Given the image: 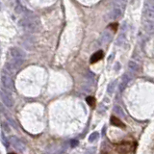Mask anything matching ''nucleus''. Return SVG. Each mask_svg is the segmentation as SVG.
<instances>
[{"mask_svg": "<svg viewBox=\"0 0 154 154\" xmlns=\"http://www.w3.org/2000/svg\"><path fill=\"white\" fill-rule=\"evenodd\" d=\"M128 67H129V70L131 71V72H138L139 69H140V67H139V64L134 61H130L128 64Z\"/></svg>", "mask_w": 154, "mask_h": 154, "instance_id": "14", "label": "nucleus"}, {"mask_svg": "<svg viewBox=\"0 0 154 154\" xmlns=\"http://www.w3.org/2000/svg\"><path fill=\"white\" fill-rule=\"evenodd\" d=\"M9 57L11 60H24L25 59V52L18 47H11L9 50Z\"/></svg>", "mask_w": 154, "mask_h": 154, "instance_id": "7", "label": "nucleus"}, {"mask_svg": "<svg viewBox=\"0 0 154 154\" xmlns=\"http://www.w3.org/2000/svg\"><path fill=\"white\" fill-rule=\"evenodd\" d=\"M111 124L114 126H117V127H121V128H124V126H125L124 125V123H123L120 118L115 117V116H113L112 118H111Z\"/></svg>", "mask_w": 154, "mask_h": 154, "instance_id": "12", "label": "nucleus"}, {"mask_svg": "<svg viewBox=\"0 0 154 154\" xmlns=\"http://www.w3.org/2000/svg\"><path fill=\"white\" fill-rule=\"evenodd\" d=\"M131 143L128 142H123L117 146V152L118 154H127L131 150Z\"/></svg>", "mask_w": 154, "mask_h": 154, "instance_id": "9", "label": "nucleus"}, {"mask_svg": "<svg viewBox=\"0 0 154 154\" xmlns=\"http://www.w3.org/2000/svg\"><path fill=\"white\" fill-rule=\"evenodd\" d=\"M102 58H103V52L102 51H97L95 54H92V56L91 57V63L95 64V63L98 62L100 59H102Z\"/></svg>", "mask_w": 154, "mask_h": 154, "instance_id": "13", "label": "nucleus"}, {"mask_svg": "<svg viewBox=\"0 0 154 154\" xmlns=\"http://www.w3.org/2000/svg\"><path fill=\"white\" fill-rule=\"evenodd\" d=\"M114 112L118 115V117H121V118H125V115L123 113V110L121 109L120 106H115L114 107Z\"/></svg>", "mask_w": 154, "mask_h": 154, "instance_id": "17", "label": "nucleus"}, {"mask_svg": "<svg viewBox=\"0 0 154 154\" xmlns=\"http://www.w3.org/2000/svg\"><path fill=\"white\" fill-rule=\"evenodd\" d=\"M24 63V60H10V61L5 64V68L4 69L6 71H8L10 74H14V73L17 72V70L19 69L21 66Z\"/></svg>", "mask_w": 154, "mask_h": 154, "instance_id": "3", "label": "nucleus"}, {"mask_svg": "<svg viewBox=\"0 0 154 154\" xmlns=\"http://www.w3.org/2000/svg\"><path fill=\"white\" fill-rule=\"evenodd\" d=\"M124 41H125V35H124V33H121L120 36H118V39H117V44L118 45H122V43L124 42Z\"/></svg>", "mask_w": 154, "mask_h": 154, "instance_id": "19", "label": "nucleus"}, {"mask_svg": "<svg viewBox=\"0 0 154 154\" xmlns=\"http://www.w3.org/2000/svg\"><path fill=\"white\" fill-rule=\"evenodd\" d=\"M39 19L34 16H29L19 21V26L26 32L29 33H35L38 32L39 29Z\"/></svg>", "mask_w": 154, "mask_h": 154, "instance_id": "1", "label": "nucleus"}, {"mask_svg": "<svg viewBox=\"0 0 154 154\" xmlns=\"http://www.w3.org/2000/svg\"><path fill=\"white\" fill-rule=\"evenodd\" d=\"M117 86H118V81H117V80H114V81H113L111 84H109V86H108V90H107L108 93H109V95H113L114 92H115Z\"/></svg>", "mask_w": 154, "mask_h": 154, "instance_id": "16", "label": "nucleus"}, {"mask_svg": "<svg viewBox=\"0 0 154 154\" xmlns=\"http://www.w3.org/2000/svg\"><path fill=\"white\" fill-rule=\"evenodd\" d=\"M132 80V75L131 73L129 72H126L123 74L122 76V80H121V85H120V87H118V90H120V92H123V90L125 89L126 87H127V85L129 84V82Z\"/></svg>", "mask_w": 154, "mask_h": 154, "instance_id": "10", "label": "nucleus"}, {"mask_svg": "<svg viewBox=\"0 0 154 154\" xmlns=\"http://www.w3.org/2000/svg\"><path fill=\"white\" fill-rule=\"evenodd\" d=\"M110 39H111V35H110L108 32H104V33L101 35L100 42L102 44H105V43H107V42H109Z\"/></svg>", "mask_w": 154, "mask_h": 154, "instance_id": "15", "label": "nucleus"}, {"mask_svg": "<svg viewBox=\"0 0 154 154\" xmlns=\"http://www.w3.org/2000/svg\"><path fill=\"white\" fill-rule=\"evenodd\" d=\"M1 82H2L3 86L6 89H8L10 91L14 90V81H13V78H12L11 74L8 71H6L5 69H3L2 72H1Z\"/></svg>", "mask_w": 154, "mask_h": 154, "instance_id": "4", "label": "nucleus"}, {"mask_svg": "<svg viewBox=\"0 0 154 154\" xmlns=\"http://www.w3.org/2000/svg\"><path fill=\"white\" fill-rule=\"evenodd\" d=\"M1 138H2V142H3V143L5 145V146H8L9 143H8V142H7V139H6L5 136H4V133H1Z\"/></svg>", "mask_w": 154, "mask_h": 154, "instance_id": "23", "label": "nucleus"}, {"mask_svg": "<svg viewBox=\"0 0 154 154\" xmlns=\"http://www.w3.org/2000/svg\"><path fill=\"white\" fill-rule=\"evenodd\" d=\"M0 96L2 99V102L5 104L7 107H12L14 105V98L9 92H6L5 90L1 89L0 90Z\"/></svg>", "mask_w": 154, "mask_h": 154, "instance_id": "8", "label": "nucleus"}, {"mask_svg": "<svg viewBox=\"0 0 154 154\" xmlns=\"http://www.w3.org/2000/svg\"><path fill=\"white\" fill-rule=\"evenodd\" d=\"M10 154H14V153H10Z\"/></svg>", "mask_w": 154, "mask_h": 154, "instance_id": "26", "label": "nucleus"}, {"mask_svg": "<svg viewBox=\"0 0 154 154\" xmlns=\"http://www.w3.org/2000/svg\"><path fill=\"white\" fill-rule=\"evenodd\" d=\"M77 145H78V141H76V140L70 141V146H71V147H75Z\"/></svg>", "mask_w": 154, "mask_h": 154, "instance_id": "24", "label": "nucleus"}, {"mask_svg": "<svg viewBox=\"0 0 154 154\" xmlns=\"http://www.w3.org/2000/svg\"><path fill=\"white\" fill-rule=\"evenodd\" d=\"M145 17L146 20L154 21V0H146L145 5Z\"/></svg>", "mask_w": 154, "mask_h": 154, "instance_id": "5", "label": "nucleus"}, {"mask_svg": "<svg viewBox=\"0 0 154 154\" xmlns=\"http://www.w3.org/2000/svg\"><path fill=\"white\" fill-rule=\"evenodd\" d=\"M101 154H111V153H109V152H106V151H104V152H102Z\"/></svg>", "mask_w": 154, "mask_h": 154, "instance_id": "25", "label": "nucleus"}, {"mask_svg": "<svg viewBox=\"0 0 154 154\" xmlns=\"http://www.w3.org/2000/svg\"><path fill=\"white\" fill-rule=\"evenodd\" d=\"M145 29L147 33L154 34V21L145 20Z\"/></svg>", "mask_w": 154, "mask_h": 154, "instance_id": "11", "label": "nucleus"}, {"mask_svg": "<svg viewBox=\"0 0 154 154\" xmlns=\"http://www.w3.org/2000/svg\"><path fill=\"white\" fill-rule=\"evenodd\" d=\"M95 147H91V148H88L84 154H95Z\"/></svg>", "mask_w": 154, "mask_h": 154, "instance_id": "22", "label": "nucleus"}, {"mask_svg": "<svg viewBox=\"0 0 154 154\" xmlns=\"http://www.w3.org/2000/svg\"><path fill=\"white\" fill-rule=\"evenodd\" d=\"M2 129H3V131H5V132H10L11 131V129H10V126H9V123L5 122V121H3L2 123Z\"/></svg>", "mask_w": 154, "mask_h": 154, "instance_id": "21", "label": "nucleus"}, {"mask_svg": "<svg viewBox=\"0 0 154 154\" xmlns=\"http://www.w3.org/2000/svg\"><path fill=\"white\" fill-rule=\"evenodd\" d=\"M98 138H99V134H98V132H93V133L91 134L90 137H89V141H90L91 143H92V142L97 141Z\"/></svg>", "mask_w": 154, "mask_h": 154, "instance_id": "18", "label": "nucleus"}, {"mask_svg": "<svg viewBox=\"0 0 154 154\" xmlns=\"http://www.w3.org/2000/svg\"><path fill=\"white\" fill-rule=\"evenodd\" d=\"M126 2L127 0H114L112 10V17L118 18L123 14V12L125 10Z\"/></svg>", "mask_w": 154, "mask_h": 154, "instance_id": "2", "label": "nucleus"}, {"mask_svg": "<svg viewBox=\"0 0 154 154\" xmlns=\"http://www.w3.org/2000/svg\"><path fill=\"white\" fill-rule=\"evenodd\" d=\"M0 154H1V153H0Z\"/></svg>", "mask_w": 154, "mask_h": 154, "instance_id": "27", "label": "nucleus"}, {"mask_svg": "<svg viewBox=\"0 0 154 154\" xmlns=\"http://www.w3.org/2000/svg\"><path fill=\"white\" fill-rule=\"evenodd\" d=\"M86 101H87V103L90 105L91 107H93L95 106V98L92 97V96H88L86 98Z\"/></svg>", "mask_w": 154, "mask_h": 154, "instance_id": "20", "label": "nucleus"}, {"mask_svg": "<svg viewBox=\"0 0 154 154\" xmlns=\"http://www.w3.org/2000/svg\"><path fill=\"white\" fill-rule=\"evenodd\" d=\"M9 142H10V143L13 146V147H14L17 151H18V152L25 151V149H26L25 143H23L22 141L20 140V139H18L17 137H16V136H10V137H9Z\"/></svg>", "mask_w": 154, "mask_h": 154, "instance_id": "6", "label": "nucleus"}]
</instances>
